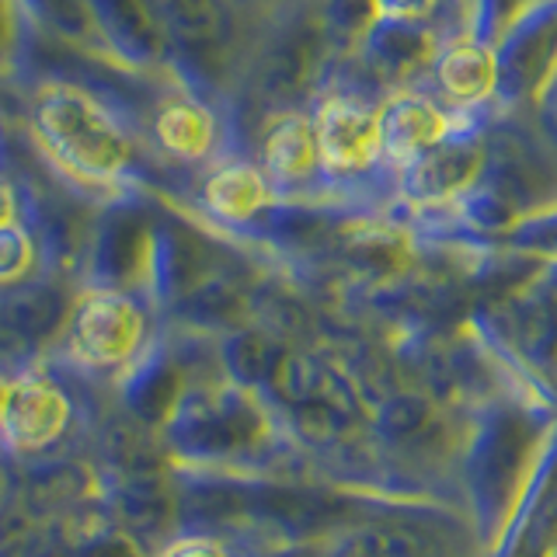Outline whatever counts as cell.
<instances>
[{"label":"cell","mask_w":557,"mask_h":557,"mask_svg":"<svg viewBox=\"0 0 557 557\" xmlns=\"http://www.w3.org/2000/svg\"><path fill=\"white\" fill-rule=\"evenodd\" d=\"M554 429V408H547L519 383L498 391L470 418L460 453V474L470 505V527H474V540L484 554H492L498 544Z\"/></svg>","instance_id":"1"},{"label":"cell","mask_w":557,"mask_h":557,"mask_svg":"<svg viewBox=\"0 0 557 557\" xmlns=\"http://www.w3.org/2000/svg\"><path fill=\"white\" fill-rule=\"evenodd\" d=\"M74 422V400L46 373H22L0 418V443L11 453H42L60 443Z\"/></svg>","instance_id":"6"},{"label":"cell","mask_w":557,"mask_h":557,"mask_svg":"<svg viewBox=\"0 0 557 557\" xmlns=\"http://www.w3.org/2000/svg\"><path fill=\"white\" fill-rule=\"evenodd\" d=\"M164 557H234V554L223 544H216V540L191 536V540H182V544H174Z\"/></svg>","instance_id":"18"},{"label":"cell","mask_w":557,"mask_h":557,"mask_svg":"<svg viewBox=\"0 0 557 557\" xmlns=\"http://www.w3.org/2000/svg\"><path fill=\"white\" fill-rule=\"evenodd\" d=\"M265 178L272 188H296L321 174L310 115H283L265 136Z\"/></svg>","instance_id":"11"},{"label":"cell","mask_w":557,"mask_h":557,"mask_svg":"<svg viewBox=\"0 0 557 557\" xmlns=\"http://www.w3.org/2000/svg\"><path fill=\"white\" fill-rule=\"evenodd\" d=\"M435 81H440L449 101L481 104L498 87V60L487 46L474 39H460L440 52V60H435Z\"/></svg>","instance_id":"12"},{"label":"cell","mask_w":557,"mask_h":557,"mask_svg":"<svg viewBox=\"0 0 557 557\" xmlns=\"http://www.w3.org/2000/svg\"><path fill=\"white\" fill-rule=\"evenodd\" d=\"M440 0H376V11L391 22H418L425 17Z\"/></svg>","instance_id":"16"},{"label":"cell","mask_w":557,"mask_h":557,"mask_svg":"<svg viewBox=\"0 0 557 557\" xmlns=\"http://www.w3.org/2000/svg\"><path fill=\"white\" fill-rule=\"evenodd\" d=\"M11 383H14V376H4V373H0V418H4V408H8V397H11Z\"/></svg>","instance_id":"19"},{"label":"cell","mask_w":557,"mask_h":557,"mask_svg":"<svg viewBox=\"0 0 557 557\" xmlns=\"http://www.w3.org/2000/svg\"><path fill=\"white\" fill-rule=\"evenodd\" d=\"M153 136L178 161H206L216 150V115L199 101H171L153 119Z\"/></svg>","instance_id":"13"},{"label":"cell","mask_w":557,"mask_h":557,"mask_svg":"<svg viewBox=\"0 0 557 557\" xmlns=\"http://www.w3.org/2000/svg\"><path fill=\"white\" fill-rule=\"evenodd\" d=\"M335 557H453V554L440 540H432V533L370 527L348 536L335 550Z\"/></svg>","instance_id":"14"},{"label":"cell","mask_w":557,"mask_h":557,"mask_svg":"<svg viewBox=\"0 0 557 557\" xmlns=\"http://www.w3.org/2000/svg\"><path fill=\"white\" fill-rule=\"evenodd\" d=\"M481 168H484L481 139L457 133L432 153H425L422 161L400 171V188L418 206H446L474 191Z\"/></svg>","instance_id":"9"},{"label":"cell","mask_w":557,"mask_h":557,"mask_svg":"<svg viewBox=\"0 0 557 557\" xmlns=\"http://www.w3.org/2000/svg\"><path fill=\"white\" fill-rule=\"evenodd\" d=\"M35 133L74 178L112 185L133 168V139L91 95L52 84L35 101Z\"/></svg>","instance_id":"3"},{"label":"cell","mask_w":557,"mask_h":557,"mask_svg":"<svg viewBox=\"0 0 557 557\" xmlns=\"http://www.w3.org/2000/svg\"><path fill=\"white\" fill-rule=\"evenodd\" d=\"M487 557H557V429Z\"/></svg>","instance_id":"8"},{"label":"cell","mask_w":557,"mask_h":557,"mask_svg":"<svg viewBox=\"0 0 557 557\" xmlns=\"http://www.w3.org/2000/svg\"><path fill=\"white\" fill-rule=\"evenodd\" d=\"M35 258H39V248H35L32 234L22 223L0 231V289L25 283L28 272L35 269Z\"/></svg>","instance_id":"15"},{"label":"cell","mask_w":557,"mask_h":557,"mask_svg":"<svg viewBox=\"0 0 557 557\" xmlns=\"http://www.w3.org/2000/svg\"><path fill=\"white\" fill-rule=\"evenodd\" d=\"M460 133V122L446 112L440 101L418 91H400L391 101L380 104V144L383 164H391L397 174L422 161L449 136Z\"/></svg>","instance_id":"7"},{"label":"cell","mask_w":557,"mask_h":557,"mask_svg":"<svg viewBox=\"0 0 557 557\" xmlns=\"http://www.w3.org/2000/svg\"><path fill=\"white\" fill-rule=\"evenodd\" d=\"M318 139L321 174L327 178H359L383 164L380 109L352 95H327L310 115Z\"/></svg>","instance_id":"5"},{"label":"cell","mask_w":557,"mask_h":557,"mask_svg":"<svg viewBox=\"0 0 557 557\" xmlns=\"http://www.w3.org/2000/svg\"><path fill=\"white\" fill-rule=\"evenodd\" d=\"M275 188L269 185L265 171L255 164H223L206 178L202 185V206L213 213L220 223H251L272 206Z\"/></svg>","instance_id":"10"},{"label":"cell","mask_w":557,"mask_h":557,"mask_svg":"<svg viewBox=\"0 0 557 557\" xmlns=\"http://www.w3.org/2000/svg\"><path fill=\"white\" fill-rule=\"evenodd\" d=\"M478 327L502 370L557 408V269L484 307Z\"/></svg>","instance_id":"2"},{"label":"cell","mask_w":557,"mask_h":557,"mask_svg":"<svg viewBox=\"0 0 557 557\" xmlns=\"http://www.w3.org/2000/svg\"><path fill=\"white\" fill-rule=\"evenodd\" d=\"M22 223V199H17V185L0 174V231Z\"/></svg>","instance_id":"17"},{"label":"cell","mask_w":557,"mask_h":557,"mask_svg":"<svg viewBox=\"0 0 557 557\" xmlns=\"http://www.w3.org/2000/svg\"><path fill=\"white\" fill-rule=\"evenodd\" d=\"M150 335L147 310L126 289L98 286L70 310L66 352L84 370H129Z\"/></svg>","instance_id":"4"}]
</instances>
